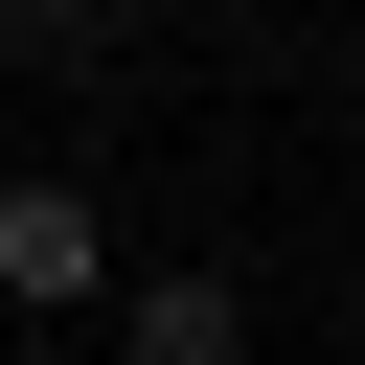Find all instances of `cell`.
<instances>
[{"mask_svg": "<svg viewBox=\"0 0 365 365\" xmlns=\"http://www.w3.org/2000/svg\"><path fill=\"white\" fill-rule=\"evenodd\" d=\"M0 297H23V319H91V297H114V205H91L68 160L0 182Z\"/></svg>", "mask_w": 365, "mask_h": 365, "instance_id": "1", "label": "cell"}, {"mask_svg": "<svg viewBox=\"0 0 365 365\" xmlns=\"http://www.w3.org/2000/svg\"><path fill=\"white\" fill-rule=\"evenodd\" d=\"M114 365H251V274H205V251L137 274V297H114Z\"/></svg>", "mask_w": 365, "mask_h": 365, "instance_id": "2", "label": "cell"}, {"mask_svg": "<svg viewBox=\"0 0 365 365\" xmlns=\"http://www.w3.org/2000/svg\"><path fill=\"white\" fill-rule=\"evenodd\" d=\"M0 23H23V46H68V68H91V46H114V23H137V0H0Z\"/></svg>", "mask_w": 365, "mask_h": 365, "instance_id": "3", "label": "cell"}]
</instances>
